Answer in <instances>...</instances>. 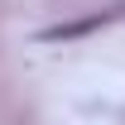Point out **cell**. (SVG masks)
I'll list each match as a JSON object with an SVG mask.
<instances>
[]
</instances>
